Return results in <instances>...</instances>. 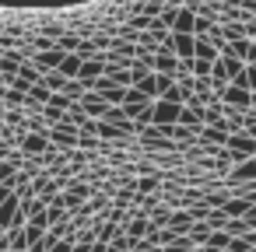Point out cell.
I'll list each match as a JSON object with an SVG mask.
<instances>
[{
	"instance_id": "9a60e30c",
	"label": "cell",
	"mask_w": 256,
	"mask_h": 252,
	"mask_svg": "<svg viewBox=\"0 0 256 252\" xmlns=\"http://www.w3.org/2000/svg\"><path fill=\"white\" fill-rule=\"evenodd\" d=\"M196 245H193V238L190 235H182V238H176V242H168V245H162V252H193Z\"/></svg>"
},
{
	"instance_id": "e0dca14e",
	"label": "cell",
	"mask_w": 256,
	"mask_h": 252,
	"mask_svg": "<svg viewBox=\"0 0 256 252\" xmlns=\"http://www.w3.org/2000/svg\"><path fill=\"white\" fill-rule=\"evenodd\" d=\"M204 224H207L210 231H224V224H228V217H224L221 210H207V217H204Z\"/></svg>"
},
{
	"instance_id": "7c38bea8",
	"label": "cell",
	"mask_w": 256,
	"mask_h": 252,
	"mask_svg": "<svg viewBox=\"0 0 256 252\" xmlns=\"http://www.w3.org/2000/svg\"><path fill=\"white\" fill-rule=\"evenodd\" d=\"M8 249H11V252H28L25 228H11V231H8Z\"/></svg>"
},
{
	"instance_id": "30bf717a",
	"label": "cell",
	"mask_w": 256,
	"mask_h": 252,
	"mask_svg": "<svg viewBox=\"0 0 256 252\" xmlns=\"http://www.w3.org/2000/svg\"><path fill=\"white\" fill-rule=\"evenodd\" d=\"M168 217H172V207H168V203H162V200H158V203H154V210H151V214H148V224H151V228H154V231H162V228H165V224H168Z\"/></svg>"
},
{
	"instance_id": "ac0fdd59",
	"label": "cell",
	"mask_w": 256,
	"mask_h": 252,
	"mask_svg": "<svg viewBox=\"0 0 256 252\" xmlns=\"http://www.w3.org/2000/svg\"><path fill=\"white\" fill-rule=\"evenodd\" d=\"M228 252H252V249H249L246 238H232V242H228Z\"/></svg>"
},
{
	"instance_id": "5b68a950",
	"label": "cell",
	"mask_w": 256,
	"mask_h": 252,
	"mask_svg": "<svg viewBox=\"0 0 256 252\" xmlns=\"http://www.w3.org/2000/svg\"><path fill=\"white\" fill-rule=\"evenodd\" d=\"M151 231V224H148V214H140V210H134V217L126 221V228H123V235L130 238V242H140L144 235Z\"/></svg>"
},
{
	"instance_id": "5bb4252c",
	"label": "cell",
	"mask_w": 256,
	"mask_h": 252,
	"mask_svg": "<svg viewBox=\"0 0 256 252\" xmlns=\"http://www.w3.org/2000/svg\"><path fill=\"white\" fill-rule=\"evenodd\" d=\"M228 242H232V238H228L224 231H210V235H207V242H204V249H210V252H221V249H228Z\"/></svg>"
},
{
	"instance_id": "277c9868",
	"label": "cell",
	"mask_w": 256,
	"mask_h": 252,
	"mask_svg": "<svg viewBox=\"0 0 256 252\" xmlns=\"http://www.w3.org/2000/svg\"><path fill=\"white\" fill-rule=\"evenodd\" d=\"M46 147H50V140H46L42 133H22V137H18V151H22L25 158H39Z\"/></svg>"
},
{
	"instance_id": "ba28073f",
	"label": "cell",
	"mask_w": 256,
	"mask_h": 252,
	"mask_svg": "<svg viewBox=\"0 0 256 252\" xmlns=\"http://www.w3.org/2000/svg\"><path fill=\"white\" fill-rule=\"evenodd\" d=\"M176 63H179V60H176V53L158 49V53H154V60H151V70H154V74H168V77H172V74H176Z\"/></svg>"
},
{
	"instance_id": "2e32d148",
	"label": "cell",
	"mask_w": 256,
	"mask_h": 252,
	"mask_svg": "<svg viewBox=\"0 0 256 252\" xmlns=\"http://www.w3.org/2000/svg\"><path fill=\"white\" fill-rule=\"evenodd\" d=\"M210 67H214V63H207V60H193V63H190L193 81H207V77H210Z\"/></svg>"
},
{
	"instance_id": "8992f818",
	"label": "cell",
	"mask_w": 256,
	"mask_h": 252,
	"mask_svg": "<svg viewBox=\"0 0 256 252\" xmlns=\"http://www.w3.org/2000/svg\"><path fill=\"white\" fill-rule=\"evenodd\" d=\"M193 21H196V11L179 7L176 11V21H172V35H193Z\"/></svg>"
},
{
	"instance_id": "52a82bcc",
	"label": "cell",
	"mask_w": 256,
	"mask_h": 252,
	"mask_svg": "<svg viewBox=\"0 0 256 252\" xmlns=\"http://www.w3.org/2000/svg\"><path fill=\"white\" fill-rule=\"evenodd\" d=\"M224 147H228V151H235V154H242V158H252V154H256V140H252V137H246V133H232Z\"/></svg>"
},
{
	"instance_id": "44dd1931",
	"label": "cell",
	"mask_w": 256,
	"mask_h": 252,
	"mask_svg": "<svg viewBox=\"0 0 256 252\" xmlns=\"http://www.w3.org/2000/svg\"><path fill=\"white\" fill-rule=\"evenodd\" d=\"M88 252H106V245H102V242H95V245H92Z\"/></svg>"
},
{
	"instance_id": "4fadbf2b",
	"label": "cell",
	"mask_w": 256,
	"mask_h": 252,
	"mask_svg": "<svg viewBox=\"0 0 256 252\" xmlns=\"http://www.w3.org/2000/svg\"><path fill=\"white\" fill-rule=\"evenodd\" d=\"M246 210H249V203H246V200H224V207H221V214H224L228 221H238Z\"/></svg>"
},
{
	"instance_id": "7402d4cb",
	"label": "cell",
	"mask_w": 256,
	"mask_h": 252,
	"mask_svg": "<svg viewBox=\"0 0 256 252\" xmlns=\"http://www.w3.org/2000/svg\"><path fill=\"white\" fill-rule=\"evenodd\" d=\"M249 112H252V116H256V95H252V105H249Z\"/></svg>"
},
{
	"instance_id": "8fae6325",
	"label": "cell",
	"mask_w": 256,
	"mask_h": 252,
	"mask_svg": "<svg viewBox=\"0 0 256 252\" xmlns=\"http://www.w3.org/2000/svg\"><path fill=\"white\" fill-rule=\"evenodd\" d=\"M193 60H207V63H214V60H218V49H214L207 39H193Z\"/></svg>"
},
{
	"instance_id": "d6986e66",
	"label": "cell",
	"mask_w": 256,
	"mask_h": 252,
	"mask_svg": "<svg viewBox=\"0 0 256 252\" xmlns=\"http://www.w3.org/2000/svg\"><path fill=\"white\" fill-rule=\"evenodd\" d=\"M154 81H158V88H162V91L176 84V77H168V74H154Z\"/></svg>"
},
{
	"instance_id": "9c48e42d",
	"label": "cell",
	"mask_w": 256,
	"mask_h": 252,
	"mask_svg": "<svg viewBox=\"0 0 256 252\" xmlns=\"http://www.w3.org/2000/svg\"><path fill=\"white\" fill-rule=\"evenodd\" d=\"M176 238H182V235H190V228H193V217L186 214V210H172V217H168V224H165Z\"/></svg>"
},
{
	"instance_id": "603a6c76",
	"label": "cell",
	"mask_w": 256,
	"mask_h": 252,
	"mask_svg": "<svg viewBox=\"0 0 256 252\" xmlns=\"http://www.w3.org/2000/svg\"><path fill=\"white\" fill-rule=\"evenodd\" d=\"M151 252H162V249H151Z\"/></svg>"
},
{
	"instance_id": "ffe728a7",
	"label": "cell",
	"mask_w": 256,
	"mask_h": 252,
	"mask_svg": "<svg viewBox=\"0 0 256 252\" xmlns=\"http://www.w3.org/2000/svg\"><path fill=\"white\" fill-rule=\"evenodd\" d=\"M88 249H92V245H78V242H74V249H70V252H88Z\"/></svg>"
},
{
	"instance_id": "7a4b0ae2",
	"label": "cell",
	"mask_w": 256,
	"mask_h": 252,
	"mask_svg": "<svg viewBox=\"0 0 256 252\" xmlns=\"http://www.w3.org/2000/svg\"><path fill=\"white\" fill-rule=\"evenodd\" d=\"M179 109H182V105L154 102V105H151V126H176V123H179Z\"/></svg>"
},
{
	"instance_id": "6da1fadb",
	"label": "cell",
	"mask_w": 256,
	"mask_h": 252,
	"mask_svg": "<svg viewBox=\"0 0 256 252\" xmlns=\"http://www.w3.org/2000/svg\"><path fill=\"white\" fill-rule=\"evenodd\" d=\"M218 102L228 105V109H242V112H246V109L252 105V91H249V88H235V84H228V88H221Z\"/></svg>"
},
{
	"instance_id": "3957f363",
	"label": "cell",
	"mask_w": 256,
	"mask_h": 252,
	"mask_svg": "<svg viewBox=\"0 0 256 252\" xmlns=\"http://www.w3.org/2000/svg\"><path fill=\"white\" fill-rule=\"evenodd\" d=\"M102 70H106V63H102V56H95V60H84L74 81H78V84H81V88L88 91V88H92V84H95V81L102 77Z\"/></svg>"
}]
</instances>
